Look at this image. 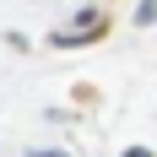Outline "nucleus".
<instances>
[{
  "mask_svg": "<svg viewBox=\"0 0 157 157\" xmlns=\"http://www.w3.org/2000/svg\"><path fill=\"white\" fill-rule=\"evenodd\" d=\"M125 157H152V152H146V146H130V152H125Z\"/></svg>",
  "mask_w": 157,
  "mask_h": 157,
  "instance_id": "1",
  "label": "nucleus"
},
{
  "mask_svg": "<svg viewBox=\"0 0 157 157\" xmlns=\"http://www.w3.org/2000/svg\"><path fill=\"white\" fill-rule=\"evenodd\" d=\"M44 157H54V152H44Z\"/></svg>",
  "mask_w": 157,
  "mask_h": 157,
  "instance_id": "2",
  "label": "nucleus"
}]
</instances>
